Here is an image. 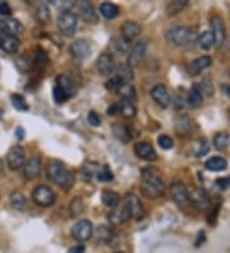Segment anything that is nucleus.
Returning a JSON list of instances; mask_svg holds the SVG:
<instances>
[{
    "mask_svg": "<svg viewBox=\"0 0 230 253\" xmlns=\"http://www.w3.org/2000/svg\"><path fill=\"white\" fill-rule=\"evenodd\" d=\"M141 192L148 198L160 197L165 192V183L159 174L155 173V170L144 169L142 171Z\"/></svg>",
    "mask_w": 230,
    "mask_h": 253,
    "instance_id": "nucleus-1",
    "label": "nucleus"
},
{
    "mask_svg": "<svg viewBox=\"0 0 230 253\" xmlns=\"http://www.w3.org/2000/svg\"><path fill=\"white\" fill-rule=\"evenodd\" d=\"M46 174H47V179L51 180L52 183H55L56 185H60L61 188L69 189L73 185V175L71 171L59 161H51L47 165L46 169Z\"/></svg>",
    "mask_w": 230,
    "mask_h": 253,
    "instance_id": "nucleus-2",
    "label": "nucleus"
},
{
    "mask_svg": "<svg viewBox=\"0 0 230 253\" xmlns=\"http://www.w3.org/2000/svg\"><path fill=\"white\" fill-rule=\"evenodd\" d=\"M78 26V17L71 10H63L58 17V28L63 36L73 37Z\"/></svg>",
    "mask_w": 230,
    "mask_h": 253,
    "instance_id": "nucleus-3",
    "label": "nucleus"
},
{
    "mask_svg": "<svg viewBox=\"0 0 230 253\" xmlns=\"http://www.w3.org/2000/svg\"><path fill=\"white\" fill-rule=\"evenodd\" d=\"M194 31L188 27H174L172 30H169L166 34V40L168 42L177 45V46H183L187 45L190 41L193 40Z\"/></svg>",
    "mask_w": 230,
    "mask_h": 253,
    "instance_id": "nucleus-4",
    "label": "nucleus"
},
{
    "mask_svg": "<svg viewBox=\"0 0 230 253\" xmlns=\"http://www.w3.org/2000/svg\"><path fill=\"white\" fill-rule=\"evenodd\" d=\"M32 200L37 206L41 207H51L55 204V193L47 185H37L32 191Z\"/></svg>",
    "mask_w": 230,
    "mask_h": 253,
    "instance_id": "nucleus-5",
    "label": "nucleus"
},
{
    "mask_svg": "<svg viewBox=\"0 0 230 253\" xmlns=\"http://www.w3.org/2000/svg\"><path fill=\"white\" fill-rule=\"evenodd\" d=\"M6 163L8 168L13 171H17L26 164V152L22 146H13L6 154Z\"/></svg>",
    "mask_w": 230,
    "mask_h": 253,
    "instance_id": "nucleus-6",
    "label": "nucleus"
},
{
    "mask_svg": "<svg viewBox=\"0 0 230 253\" xmlns=\"http://www.w3.org/2000/svg\"><path fill=\"white\" fill-rule=\"evenodd\" d=\"M92 234H93V226L90 220H80L72 228V237L77 242H87L92 237Z\"/></svg>",
    "mask_w": 230,
    "mask_h": 253,
    "instance_id": "nucleus-7",
    "label": "nucleus"
},
{
    "mask_svg": "<svg viewBox=\"0 0 230 253\" xmlns=\"http://www.w3.org/2000/svg\"><path fill=\"white\" fill-rule=\"evenodd\" d=\"M124 205H126L127 210H128L131 217L136 220H141L144 216V209L142 205L141 200L138 198V196L133 195V193H128L124 197Z\"/></svg>",
    "mask_w": 230,
    "mask_h": 253,
    "instance_id": "nucleus-8",
    "label": "nucleus"
},
{
    "mask_svg": "<svg viewBox=\"0 0 230 253\" xmlns=\"http://www.w3.org/2000/svg\"><path fill=\"white\" fill-rule=\"evenodd\" d=\"M170 195H172L173 201L175 204L181 207H187L190 204L189 200V192H188L187 187L181 182L173 183L170 187Z\"/></svg>",
    "mask_w": 230,
    "mask_h": 253,
    "instance_id": "nucleus-9",
    "label": "nucleus"
},
{
    "mask_svg": "<svg viewBox=\"0 0 230 253\" xmlns=\"http://www.w3.org/2000/svg\"><path fill=\"white\" fill-rule=\"evenodd\" d=\"M210 25L212 27V35L215 37V46L220 47L227 39V30H225L224 21L219 16H212L210 18Z\"/></svg>",
    "mask_w": 230,
    "mask_h": 253,
    "instance_id": "nucleus-10",
    "label": "nucleus"
},
{
    "mask_svg": "<svg viewBox=\"0 0 230 253\" xmlns=\"http://www.w3.org/2000/svg\"><path fill=\"white\" fill-rule=\"evenodd\" d=\"M146 50H147V42L146 41H138L133 45V47L129 50L128 54V65L131 67H137L139 63L142 62L144 54H146Z\"/></svg>",
    "mask_w": 230,
    "mask_h": 253,
    "instance_id": "nucleus-11",
    "label": "nucleus"
},
{
    "mask_svg": "<svg viewBox=\"0 0 230 253\" xmlns=\"http://www.w3.org/2000/svg\"><path fill=\"white\" fill-rule=\"evenodd\" d=\"M19 46H21V41L18 37L0 31V49L3 51L8 54H14L18 51Z\"/></svg>",
    "mask_w": 230,
    "mask_h": 253,
    "instance_id": "nucleus-12",
    "label": "nucleus"
},
{
    "mask_svg": "<svg viewBox=\"0 0 230 253\" xmlns=\"http://www.w3.org/2000/svg\"><path fill=\"white\" fill-rule=\"evenodd\" d=\"M189 200L190 204H193L198 210H207L211 205L209 193L203 188H197L192 193H189Z\"/></svg>",
    "mask_w": 230,
    "mask_h": 253,
    "instance_id": "nucleus-13",
    "label": "nucleus"
},
{
    "mask_svg": "<svg viewBox=\"0 0 230 253\" xmlns=\"http://www.w3.org/2000/svg\"><path fill=\"white\" fill-rule=\"evenodd\" d=\"M69 51H71L73 58L83 60V59H87L91 55L92 49L91 45L86 40H77L72 42V45L69 46Z\"/></svg>",
    "mask_w": 230,
    "mask_h": 253,
    "instance_id": "nucleus-14",
    "label": "nucleus"
},
{
    "mask_svg": "<svg viewBox=\"0 0 230 253\" xmlns=\"http://www.w3.org/2000/svg\"><path fill=\"white\" fill-rule=\"evenodd\" d=\"M135 154L138 158L148 163H153L157 160V154L155 148L148 142H138L135 145Z\"/></svg>",
    "mask_w": 230,
    "mask_h": 253,
    "instance_id": "nucleus-15",
    "label": "nucleus"
},
{
    "mask_svg": "<svg viewBox=\"0 0 230 253\" xmlns=\"http://www.w3.org/2000/svg\"><path fill=\"white\" fill-rule=\"evenodd\" d=\"M151 97H152L153 101L156 102L159 106H161V108H168L169 104H170V95H169L168 92V88L161 84L152 87V90H151Z\"/></svg>",
    "mask_w": 230,
    "mask_h": 253,
    "instance_id": "nucleus-16",
    "label": "nucleus"
},
{
    "mask_svg": "<svg viewBox=\"0 0 230 253\" xmlns=\"http://www.w3.org/2000/svg\"><path fill=\"white\" fill-rule=\"evenodd\" d=\"M0 31L13 35V36H18L25 32V26L22 25L18 19L5 18L0 21Z\"/></svg>",
    "mask_w": 230,
    "mask_h": 253,
    "instance_id": "nucleus-17",
    "label": "nucleus"
},
{
    "mask_svg": "<svg viewBox=\"0 0 230 253\" xmlns=\"http://www.w3.org/2000/svg\"><path fill=\"white\" fill-rule=\"evenodd\" d=\"M96 65H97L98 73L101 74V76H105V77L115 73V68H117L113 58L109 54H101V55L98 56Z\"/></svg>",
    "mask_w": 230,
    "mask_h": 253,
    "instance_id": "nucleus-18",
    "label": "nucleus"
},
{
    "mask_svg": "<svg viewBox=\"0 0 230 253\" xmlns=\"http://www.w3.org/2000/svg\"><path fill=\"white\" fill-rule=\"evenodd\" d=\"M41 169V158L40 156H34L31 158L23 167V175L27 180H34L40 174Z\"/></svg>",
    "mask_w": 230,
    "mask_h": 253,
    "instance_id": "nucleus-19",
    "label": "nucleus"
},
{
    "mask_svg": "<svg viewBox=\"0 0 230 253\" xmlns=\"http://www.w3.org/2000/svg\"><path fill=\"white\" fill-rule=\"evenodd\" d=\"M107 219H109V221L113 225H120V224H124L126 221H128L131 219V215H129L128 210H127L126 205L123 204L122 206L118 205L115 209H113V211L107 215Z\"/></svg>",
    "mask_w": 230,
    "mask_h": 253,
    "instance_id": "nucleus-20",
    "label": "nucleus"
},
{
    "mask_svg": "<svg viewBox=\"0 0 230 253\" xmlns=\"http://www.w3.org/2000/svg\"><path fill=\"white\" fill-rule=\"evenodd\" d=\"M212 64V59L210 56H199L194 59L193 62H190L188 65V73L189 76H198L199 73L205 69H207Z\"/></svg>",
    "mask_w": 230,
    "mask_h": 253,
    "instance_id": "nucleus-21",
    "label": "nucleus"
},
{
    "mask_svg": "<svg viewBox=\"0 0 230 253\" xmlns=\"http://www.w3.org/2000/svg\"><path fill=\"white\" fill-rule=\"evenodd\" d=\"M56 86L67 95L68 99L73 97L77 93V86L74 84V81L71 77L65 76V74H61V76L56 78Z\"/></svg>",
    "mask_w": 230,
    "mask_h": 253,
    "instance_id": "nucleus-22",
    "label": "nucleus"
},
{
    "mask_svg": "<svg viewBox=\"0 0 230 253\" xmlns=\"http://www.w3.org/2000/svg\"><path fill=\"white\" fill-rule=\"evenodd\" d=\"M142 27L135 21H126L122 26V37L131 42V40L136 39L141 34Z\"/></svg>",
    "mask_w": 230,
    "mask_h": 253,
    "instance_id": "nucleus-23",
    "label": "nucleus"
},
{
    "mask_svg": "<svg viewBox=\"0 0 230 253\" xmlns=\"http://www.w3.org/2000/svg\"><path fill=\"white\" fill-rule=\"evenodd\" d=\"M80 14L82 19H85L87 23H97V13L95 12V8H93V5L90 1H81Z\"/></svg>",
    "mask_w": 230,
    "mask_h": 253,
    "instance_id": "nucleus-24",
    "label": "nucleus"
},
{
    "mask_svg": "<svg viewBox=\"0 0 230 253\" xmlns=\"http://www.w3.org/2000/svg\"><path fill=\"white\" fill-rule=\"evenodd\" d=\"M187 102L188 105L190 108H199V106L202 105L203 102V95H202V91L199 88L198 84H193V87L190 88L189 93H188V97H187Z\"/></svg>",
    "mask_w": 230,
    "mask_h": 253,
    "instance_id": "nucleus-25",
    "label": "nucleus"
},
{
    "mask_svg": "<svg viewBox=\"0 0 230 253\" xmlns=\"http://www.w3.org/2000/svg\"><path fill=\"white\" fill-rule=\"evenodd\" d=\"M115 72H117L115 77L119 78L123 84H131V81L133 80L132 67L128 65V63H120L117 68H115Z\"/></svg>",
    "mask_w": 230,
    "mask_h": 253,
    "instance_id": "nucleus-26",
    "label": "nucleus"
},
{
    "mask_svg": "<svg viewBox=\"0 0 230 253\" xmlns=\"http://www.w3.org/2000/svg\"><path fill=\"white\" fill-rule=\"evenodd\" d=\"M113 133L115 138H118L120 142L127 143L131 141L132 136H131V130H129L128 126L126 124L122 123H115L113 126Z\"/></svg>",
    "mask_w": 230,
    "mask_h": 253,
    "instance_id": "nucleus-27",
    "label": "nucleus"
},
{
    "mask_svg": "<svg viewBox=\"0 0 230 253\" xmlns=\"http://www.w3.org/2000/svg\"><path fill=\"white\" fill-rule=\"evenodd\" d=\"M205 167L210 171H224L228 169V161L220 156H214L206 161Z\"/></svg>",
    "mask_w": 230,
    "mask_h": 253,
    "instance_id": "nucleus-28",
    "label": "nucleus"
},
{
    "mask_svg": "<svg viewBox=\"0 0 230 253\" xmlns=\"http://www.w3.org/2000/svg\"><path fill=\"white\" fill-rule=\"evenodd\" d=\"M10 205L14 210H18V211H23L26 210V207H27V200H26L25 195L21 193L18 191H14L10 193Z\"/></svg>",
    "mask_w": 230,
    "mask_h": 253,
    "instance_id": "nucleus-29",
    "label": "nucleus"
},
{
    "mask_svg": "<svg viewBox=\"0 0 230 253\" xmlns=\"http://www.w3.org/2000/svg\"><path fill=\"white\" fill-rule=\"evenodd\" d=\"M101 200L105 206L110 207V209H115L119 205L120 197L117 192L111 191V189H105V191H102Z\"/></svg>",
    "mask_w": 230,
    "mask_h": 253,
    "instance_id": "nucleus-30",
    "label": "nucleus"
},
{
    "mask_svg": "<svg viewBox=\"0 0 230 253\" xmlns=\"http://www.w3.org/2000/svg\"><path fill=\"white\" fill-rule=\"evenodd\" d=\"M100 13L106 19H114L119 14V8L113 3H102L100 5Z\"/></svg>",
    "mask_w": 230,
    "mask_h": 253,
    "instance_id": "nucleus-31",
    "label": "nucleus"
},
{
    "mask_svg": "<svg viewBox=\"0 0 230 253\" xmlns=\"http://www.w3.org/2000/svg\"><path fill=\"white\" fill-rule=\"evenodd\" d=\"M119 113L124 118H135L137 109H136L135 104L128 100H122L119 102Z\"/></svg>",
    "mask_w": 230,
    "mask_h": 253,
    "instance_id": "nucleus-32",
    "label": "nucleus"
},
{
    "mask_svg": "<svg viewBox=\"0 0 230 253\" xmlns=\"http://www.w3.org/2000/svg\"><path fill=\"white\" fill-rule=\"evenodd\" d=\"M214 146L219 151H224L230 146V136L227 132L218 133L214 138Z\"/></svg>",
    "mask_w": 230,
    "mask_h": 253,
    "instance_id": "nucleus-33",
    "label": "nucleus"
},
{
    "mask_svg": "<svg viewBox=\"0 0 230 253\" xmlns=\"http://www.w3.org/2000/svg\"><path fill=\"white\" fill-rule=\"evenodd\" d=\"M198 46L203 50H210L212 46H215V37L211 31L203 32L198 37Z\"/></svg>",
    "mask_w": 230,
    "mask_h": 253,
    "instance_id": "nucleus-34",
    "label": "nucleus"
},
{
    "mask_svg": "<svg viewBox=\"0 0 230 253\" xmlns=\"http://www.w3.org/2000/svg\"><path fill=\"white\" fill-rule=\"evenodd\" d=\"M117 92L122 96V100H128L132 102L136 100V90L131 84H123Z\"/></svg>",
    "mask_w": 230,
    "mask_h": 253,
    "instance_id": "nucleus-35",
    "label": "nucleus"
},
{
    "mask_svg": "<svg viewBox=\"0 0 230 253\" xmlns=\"http://www.w3.org/2000/svg\"><path fill=\"white\" fill-rule=\"evenodd\" d=\"M10 102H12L13 108L17 109L18 111H28V109H30L25 97L22 95H18V93L10 96Z\"/></svg>",
    "mask_w": 230,
    "mask_h": 253,
    "instance_id": "nucleus-36",
    "label": "nucleus"
},
{
    "mask_svg": "<svg viewBox=\"0 0 230 253\" xmlns=\"http://www.w3.org/2000/svg\"><path fill=\"white\" fill-rule=\"evenodd\" d=\"M113 47L118 54L129 53V41L123 39L122 36L115 37L113 40Z\"/></svg>",
    "mask_w": 230,
    "mask_h": 253,
    "instance_id": "nucleus-37",
    "label": "nucleus"
},
{
    "mask_svg": "<svg viewBox=\"0 0 230 253\" xmlns=\"http://www.w3.org/2000/svg\"><path fill=\"white\" fill-rule=\"evenodd\" d=\"M185 5H187V0H175L166 5V10H168L169 16H174L177 13L182 12Z\"/></svg>",
    "mask_w": 230,
    "mask_h": 253,
    "instance_id": "nucleus-38",
    "label": "nucleus"
},
{
    "mask_svg": "<svg viewBox=\"0 0 230 253\" xmlns=\"http://www.w3.org/2000/svg\"><path fill=\"white\" fill-rule=\"evenodd\" d=\"M190 126H192V124H190L189 119H188L187 117H182L177 121V126H175V128H177V132L179 133V136H182V134L185 136V134L190 130Z\"/></svg>",
    "mask_w": 230,
    "mask_h": 253,
    "instance_id": "nucleus-39",
    "label": "nucleus"
},
{
    "mask_svg": "<svg viewBox=\"0 0 230 253\" xmlns=\"http://www.w3.org/2000/svg\"><path fill=\"white\" fill-rule=\"evenodd\" d=\"M37 18L40 19L43 23H47L50 21V10H49V6L46 5L45 3H41L39 4L37 6Z\"/></svg>",
    "mask_w": 230,
    "mask_h": 253,
    "instance_id": "nucleus-40",
    "label": "nucleus"
},
{
    "mask_svg": "<svg viewBox=\"0 0 230 253\" xmlns=\"http://www.w3.org/2000/svg\"><path fill=\"white\" fill-rule=\"evenodd\" d=\"M96 178H97V180H100V182H110V180H113L114 176L113 173H111V170L109 169V167L104 165V167L97 171Z\"/></svg>",
    "mask_w": 230,
    "mask_h": 253,
    "instance_id": "nucleus-41",
    "label": "nucleus"
},
{
    "mask_svg": "<svg viewBox=\"0 0 230 253\" xmlns=\"http://www.w3.org/2000/svg\"><path fill=\"white\" fill-rule=\"evenodd\" d=\"M69 210H71L72 217H76L78 216V215H81V213L83 212L82 200H81V198H74V200L72 201L71 206H69Z\"/></svg>",
    "mask_w": 230,
    "mask_h": 253,
    "instance_id": "nucleus-42",
    "label": "nucleus"
},
{
    "mask_svg": "<svg viewBox=\"0 0 230 253\" xmlns=\"http://www.w3.org/2000/svg\"><path fill=\"white\" fill-rule=\"evenodd\" d=\"M157 143L161 148L164 150H170L174 146V141L172 139V137H169L168 134H161V136L157 137Z\"/></svg>",
    "mask_w": 230,
    "mask_h": 253,
    "instance_id": "nucleus-43",
    "label": "nucleus"
},
{
    "mask_svg": "<svg viewBox=\"0 0 230 253\" xmlns=\"http://www.w3.org/2000/svg\"><path fill=\"white\" fill-rule=\"evenodd\" d=\"M199 88H201V91H202L203 93H206V95L211 96L212 93H214V87H212V81L210 80L209 77L203 78L202 82H201V84H198Z\"/></svg>",
    "mask_w": 230,
    "mask_h": 253,
    "instance_id": "nucleus-44",
    "label": "nucleus"
},
{
    "mask_svg": "<svg viewBox=\"0 0 230 253\" xmlns=\"http://www.w3.org/2000/svg\"><path fill=\"white\" fill-rule=\"evenodd\" d=\"M97 235H98V239L102 242H110V239L113 238V233H111L110 229H107L106 226L98 228Z\"/></svg>",
    "mask_w": 230,
    "mask_h": 253,
    "instance_id": "nucleus-45",
    "label": "nucleus"
},
{
    "mask_svg": "<svg viewBox=\"0 0 230 253\" xmlns=\"http://www.w3.org/2000/svg\"><path fill=\"white\" fill-rule=\"evenodd\" d=\"M52 97H54V101H55L56 104H63V102H65L68 100L67 95H65L58 86L54 87V90H52Z\"/></svg>",
    "mask_w": 230,
    "mask_h": 253,
    "instance_id": "nucleus-46",
    "label": "nucleus"
},
{
    "mask_svg": "<svg viewBox=\"0 0 230 253\" xmlns=\"http://www.w3.org/2000/svg\"><path fill=\"white\" fill-rule=\"evenodd\" d=\"M122 84H123V82L119 80V78L114 77V78H111V80L106 84V88H109V90H111V91H118L120 87H122Z\"/></svg>",
    "mask_w": 230,
    "mask_h": 253,
    "instance_id": "nucleus-47",
    "label": "nucleus"
},
{
    "mask_svg": "<svg viewBox=\"0 0 230 253\" xmlns=\"http://www.w3.org/2000/svg\"><path fill=\"white\" fill-rule=\"evenodd\" d=\"M87 121H89L90 126H98L100 124H101L100 117L96 114L95 111H90L89 114H87Z\"/></svg>",
    "mask_w": 230,
    "mask_h": 253,
    "instance_id": "nucleus-48",
    "label": "nucleus"
},
{
    "mask_svg": "<svg viewBox=\"0 0 230 253\" xmlns=\"http://www.w3.org/2000/svg\"><path fill=\"white\" fill-rule=\"evenodd\" d=\"M215 183H216V185H218L220 189H227L230 185V176L229 178H219V179H216Z\"/></svg>",
    "mask_w": 230,
    "mask_h": 253,
    "instance_id": "nucleus-49",
    "label": "nucleus"
},
{
    "mask_svg": "<svg viewBox=\"0 0 230 253\" xmlns=\"http://www.w3.org/2000/svg\"><path fill=\"white\" fill-rule=\"evenodd\" d=\"M10 13H12V9H10V6L8 3H0V14H3V16H9Z\"/></svg>",
    "mask_w": 230,
    "mask_h": 253,
    "instance_id": "nucleus-50",
    "label": "nucleus"
},
{
    "mask_svg": "<svg viewBox=\"0 0 230 253\" xmlns=\"http://www.w3.org/2000/svg\"><path fill=\"white\" fill-rule=\"evenodd\" d=\"M119 114V104H113L110 108L107 109V115H117Z\"/></svg>",
    "mask_w": 230,
    "mask_h": 253,
    "instance_id": "nucleus-51",
    "label": "nucleus"
},
{
    "mask_svg": "<svg viewBox=\"0 0 230 253\" xmlns=\"http://www.w3.org/2000/svg\"><path fill=\"white\" fill-rule=\"evenodd\" d=\"M85 246L82 244H78V246H73L71 250L68 251V253H85Z\"/></svg>",
    "mask_w": 230,
    "mask_h": 253,
    "instance_id": "nucleus-52",
    "label": "nucleus"
},
{
    "mask_svg": "<svg viewBox=\"0 0 230 253\" xmlns=\"http://www.w3.org/2000/svg\"><path fill=\"white\" fill-rule=\"evenodd\" d=\"M15 133H17V137H19V138H23V134H25V130H23V128H17V130H15Z\"/></svg>",
    "mask_w": 230,
    "mask_h": 253,
    "instance_id": "nucleus-53",
    "label": "nucleus"
},
{
    "mask_svg": "<svg viewBox=\"0 0 230 253\" xmlns=\"http://www.w3.org/2000/svg\"><path fill=\"white\" fill-rule=\"evenodd\" d=\"M224 90L227 91L228 96H229V97H230V87L229 86H224Z\"/></svg>",
    "mask_w": 230,
    "mask_h": 253,
    "instance_id": "nucleus-54",
    "label": "nucleus"
},
{
    "mask_svg": "<svg viewBox=\"0 0 230 253\" xmlns=\"http://www.w3.org/2000/svg\"><path fill=\"white\" fill-rule=\"evenodd\" d=\"M3 170V167H1V161H0V171Z\"/></svg>",
    "mask_w": 230,
    "mask_h": 253,
    "instance_id": "nucleus-55",
    "label": "nucleus"
},
{
    "mask_svg": "<svg viewBox=\"0 0 230 253\" xmlns=\"http://www.w3.org/2000/svg\"><path fill=\"white\" fill-rule=\"evenodd\" d=\"M115 253H123V252H115Z\"/></svg>",
    "mask_w": 230,
    "mask_h": 253,
    "instance_id": "nucleus-56",
    "label": "nucleus"
}]
</instances>
